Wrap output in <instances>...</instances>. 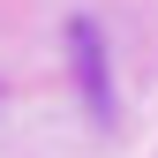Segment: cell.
Wrapping results in <instances>:
<instances>
[{
	"instance_id": "6da1fadb",
	"label": "cell",
	"mask_w": 158,
	"mask_h": 158,
	"mask_svg": "<svg viewBox=\"0 0 158 158\" xmlns=\"http://www.w3.org/2000/svg\"><path fill=\"white\" fill-rule=\"evenodd\" d=\"M68 53H75V75H83L90 113L106 121V113H113V83H106V38H98V23H75L68 30Z\"/></svg>"
}]
</instances>
